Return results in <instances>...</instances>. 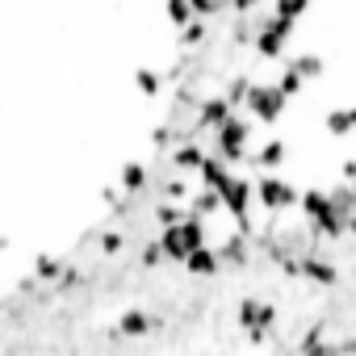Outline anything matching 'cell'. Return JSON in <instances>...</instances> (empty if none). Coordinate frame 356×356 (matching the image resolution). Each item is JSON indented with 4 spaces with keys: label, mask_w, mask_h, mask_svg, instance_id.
<instances>
[{
    "label": "cell",
    "mask_w": 356,
    "mask_h": 356,
    "mask_svg": "<svg viewBox=\"0 0 356 356\" xmlns=\"http://www.w3.org/2000/svg\"><path fill=\"white\" fill-rule=\"evenodd\" d=\"M143 327H147V318H143L138 310H130V314L122 318V331H143Z\"/></svg>",
    "instance_id": "cell-20"
},
{
    "label": "cell",
    "mask_w": 356,
    "mask_h": 356,
    "mask_svg": "<svg viewBox=\"0 0 356 356\" xmlns=\"http://www.w3.org/2000/svg\"><path fill=\"white\" fill-rule=\"evenodd\" d=\"M239 318H243L248 327H260V323H268V318H273V306H260V302H243Z\"/></svg>",
    "instance_id": "cell-9"
},
{
    "label": "cell",
    "mask_w": 356,
    "mask_h": 356,
    "mask_svg": "<svg viewBox=\"0 0 356 356\" xmlns=\"http://www.w3.org/2000/svg\"><path fill=\"white\" fill-rule=\"evenodd\" d=\"M306 9H310V0H277V5H273V13L285 17V22H298Z\"/></svg>",
    "instance_id": "cell-10"
},
{
    "label": "cell",
    "mask_w": 356,
    "mask_h": 356,
    "mask_svg": "<svg viewBox=\"0 0 356 356\" xmlns=\"http://www.w3.org/2000/svg\"><path fill=\"white\" fill-rule=\"evenodd\" d=\"M218 147H222V155L227 159H243V151H248V122H222V134H218Z\"/></svg>",
    "instance_id": "cell-5"
},
{
    "label": "cell",
    "mask_w": 356,
    "mask_h": 356,
    "mask_svg": "<svg viewBox=\"0 0 356 356\" xmlns=\"http://www.w3.org/2000/svg\"><path fill=\"white\" fill-rule=\"evenodd\" d=\"M293 202H298V193H293L289 181H281V176H264V181H260V206L285 210V206H293Z\"/></svg>",
    "instance_id": "cell-4"
},
{
    "label": "cell",
    "mask_w": 356,
    "mask_h": 356,
    "mask_svg": "<svg viewBox=\"0 0 356 356\" xmlns=\"http://www.w3.org/2000/svg\"><path fill=\"white\" fill-rule=\"evenodd\" d=\"M202 243H206V227L193 222V218H189V222L181 218V222H172V227L163 231V252H168L172 260H185V256H189L193 248H202Z\"/></svg>",
    "instance_id": "cell-1"
},
{
    "label": "cell",
    "mask_w": 356,
    "mask_h": 356,
    "mask_svg": "<svg viewBox=\"0 0 356 356\" xmlns=\"http://www.w3.org/2000/svg\"><path fill=\"white\" fill-rule=\"evenodd\" d=\"M289 34H293V22H285V17H268L264 22V30H260V55H281L285 51V42H289Z\"/></svg>",
    "instance_id": "cell-3"
},
{
    "label": "cell",
    "mask_w": 356,
    "mask_h": 356,
    "mask_svg": "<svg viewBox=\"0 0 356 356\" xmlns=\"http://www.w3.org/2000/svg\"><path fill=\"white\" fill-rule=\"evenodd\" d=\"M185 268H189V273H197V277H210V273L218 268V256L202 243V248H193V252L185 256Z\"/></svg>",
    "instance_id": "cell-8"
},
{
    "label": "cell",
    "mask_w": 356,
    "mask_h": 356,
    "mask_svg": "<svg viewBox=\"0 0 356 356\" xmlns=\"http://www.w3.org/2000/svg\"><path fill=\"white\" fill-rule=\"evenodd\" d=\"M281 159H285V143H273V138H268V143L260 147V155H256V163H260V168H277Z\"/></svg>",
    "instance_id": "cell-12"
},
{
    "label": "cell",
    "mask_w": 356,
    "mask_h": 356,
    "mask_svg": "<svg viewBox=\"0 0 356 356\" xmlns=\"http://www.w3.org/2000/svg\"><path fill=\"white\" fill-rule=\"evenodd\" d=\"M214 210H218V193H214V189H206V193L193 197V218H197V214H214Z\"/></svg>",
    "instance_id": "cell-16"
},
{
    "label": "cell",
    "mask_w": 356,
    "mask_h": 356,
    "mask_svg": "<svg viewBox=\"0 0 356 356\" xmlns=\"http://www.w3.org/2000/svg\"><path fill=\"white\" fill-rule=\"evenodd\" d=\"M193 5V13H218L222 5H231V0H189Z\"/></svg>",
    "instance_id": "cell-19"
},
{
    "label": "cell",
    "mask_w": 356,
    "mask_h": 356,
    "mask_svg": "<svg viewBox=\"0 0 356 356\" xmlns=\"http://www.w3.org/2000/svg\"><path fill=\"white\" fill-rule=\"evenodd\" d=\"M227 118H231V101H210V105L202 109V122H206V126H222Z\"/></svg>",
    "instance_id": "cell-11"
},
{
    "label": "cell",
    "mask_w": 356,
    "mask_h": 356,
    "mask_svg": "<svg viewBox=\"0 0 356 356\" xmlns=\"http://www.w3.org/2000/svg\"><path fill=\"white\" fill-rule=\"evenodd\" d=\"M168 17H172V26H185L193 17V5L189 0H168Z\"/></svg>",
    "instance_id": "cell-14"
},
{
    "label": "cell",
    "mask_w": 356,
    "mask_h": 356,
    "mask_svg": "<svg viewBox=\"0 0 356 356\" xmlns=\"http://www.w3.org/2000/svg\"><path fill=\"white\" fill-rule=\"evenodd\" d=\"M302 273H310V277H314V281H323V285L335 277V273H331L327 264H318V260H306V264H302Z\"/></svg>",
    "instance_id": "cell-17"
},
{
    "label": "cell",
    "mask_w": 356,
    "mask_h": 356,
    "mask_svg": "<svg viewBox=\"0 0 356 356\" xmlns=\"http://www.w3.org/2000/svg\"><path fill=\"white\" fill-rule=\"evenodd\" d=\"M206 155L197 151V147H185V151H176V163H181V168H197Z\"/></svg>",
    "instance_id": "cell-18"
},
{
    "label": "cell",
    "mask_w": 356,
    "mask_h": 356,
    "mask_svg": "<svg viewBox=\"0 0 356 356\" xmlns=\"http://www.w3.org/2000/svg\"><path fill=\"white\" fill-rule=\"evenodd\" d=\"M138 88H143V92H155V76H147V72H138Z\"/></svg>",
    "instance_id": "cell-22"
},
{
    "label": "cell",
    "mask_w": 356,
    "mask_h": 356,
    "mask_svg": "<svg viewBox=\"0 0 356 356\" xmlns=\"http://www.w3.org/2000/svg\"><path fill=\"white\" fill-rule=\"evenodd\" d=\"M289 67H293V72H298V76H302V80H314V76H318V67H323V63H318V59H314V55H302V59H293V63H289Z\"/></svg>",
    "instance_id": "cell-15"
},
{
    "label": "cell",
    "mask_w": 356,
    "mask_h": 356,
    "mask_svg": "<svg viewBox=\"0 0 356 356\" xmlns=\"http://www.w3.org/2000/svg\"><path fill=\"white\" fill-rule=\"evenodd\" d=\"M352 126H356V109H335V113L327 118V130H331V134H348Z\"/></svg>",
    "instance_id": "cell-13"
},
{
    "label": "cell",
    "mask_w": 356,
    "mask_h": 356,
    "mask_svg": "<svg viewBox=\"0 0 356 356\" xmlns=\"http://www.w3.org/2000/svg\"><path fill=\"white\" fill-rule=\"evenodd\" d=\"M126 185H130V189L143 185V168H126Z\"/></svg>",
    "instance_id": "cell-21"
},
{
    "label": "cell",
    "mask_w": 356,
    "mask_h": 356,
    "mask_svg": "<svg viewBox=\"0 0 356 356\" xmlns=\"http://www.w3.org/2000/svg\"><path fill=\"white\" fill-rule=\"evenodd\" d=\"M285 92L281 88H248V105H252V113L260 118V122H277L281 113H285Z\"/></svg>",
    "instance_id": "cell-2"
},
{
    "label": "cell",
    "mask_w": 356,
    "mask_h": 356,
    "mask_svg": "<svg viewBox=\"0 0 356 356\" xmlns=\"http://www.w3.org/2000/svg\"><path fill=\"white\" fill-rule=\"evenodd\" d=\"M197 172H202L206 189H214V193L231 181V172H227V163H222V159H202V163H197Z\"/></svg>",
    "instance_id": "cell-7"
},
{
    "label": "cell",
    "mask_w": 356,
    "mask_h": 356,
    "mask_svg": "<svg viewBox=\"0 0 356 356\" xmlns=\"http://www.w3.org/2000/svg\"><path fill=\"white\" fill-rule=\"evenodd\" d=\"M218 197L227 202V210L243 222V214H248V202H252V189H248V181H239V176H231V181L218 189Z\"/></svg>",
    "instance_id": "cell-6"
}]
</instances>
